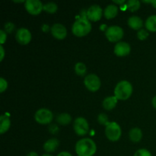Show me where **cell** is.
Segmentation results:
<instances>
[{
  "label": "cell",
  "instance_id": "5bb4252c",
  "mask_svg": "<svg viewBox=\"0 0 156 156\" xmlns=\"http://www.w3.org/2000/svg\"><path fill=\"white\" fill-rule=\"evenodd\" d=\"M59 141L56 139H50V140H47L44 145V149L47 152L50 153V152H53L57 149L58 146H59Z\"/></svg>",
  "mask_w": 156,
  "mask_h": 156
},
{
  "label": "cell",
  "instance_id": "9c48e42d",
  "mask_svg": "<svg viewBox=\"0 0 156 156\" xmlns=\"http://www.w3.org/2000/svg\"><path fill=\"white\" fill-rule=\"evenodd\" d=\"M25 9L30 15H37L44 10V5L39 0H27L25 2Z\"/></svg>",
  "mask_w": 156,
  "mask_h": 156
},
{
  "label": "cell",
  "instance_id": "8d00e7d4",
  "mask_svg": "<svg viewBox=\"0 0 156 156\" xmlns=\"http://www.w3.org/2000/svg\"><path fill=\"white\" fill-rule=\"evenodd\" d=\"M114 3H116V4H123V3H125V0H121V1H116V0H114Z\"/></svg>",
  "mask_w": 156,
  "mask_h": 156
},
{
  "label": "cell",
  "instance_id": "5b68a950",
  "mask_svg": "<svg viewBox=\"0 0 156 156\" xmlns=\"http://www.w3.org/2000/svg\"><path fill=\"white\" fill-rule=\"evenodd\" d=\"M34 119L40 124H49L53 119V113L47 108H41L35 113Z\"/></svg>",
  "mask_w": 156,
  "mask_h": 156
},
{
  "label": "cell",
  "instance_id": "e0dca14e",
  "mask_svg": "<svg viewBox=\"0 0 156 156\" xmlns=\"http://www.w3.org/2000/svg\"><path fill=\"white\" fill-rule=\"evenodd\" d=\"M118 13V8L114 5H109L105 8L104 11V15L107 19H112L115 18Z\"/></svg>",
  "mask_w": 156,
  "mask_h": 156
},
{
  "label": "cell",
  "instance_id": "f546056e",
  "mask_svg": "<svg viewBox=\"0 0 156 156\" xmlns=\"http://www.w3.org/2000/svg\"><path fill=\"white\" fill-rule=\"evenodd\" d=\"M6 41V33L3 30H0V42H1V45H2Z\"/></svg>",
  "mask_w": 156,
  "mask_h": 156
},
{
  "label": "cell",
  "instance_id": "cb8c5ba5",
  "mask_svg": "<svg viewBox=\"0 0 156 156\" xmlns=\"http://www.w3.org/2000/svg\"><path fill=\"white\" fill-rule=\"evenodd\" d=\"M86 66L82 62H78L75 66V71H76V74L79 75V76H84L86 73Z\"/></svg>",
  "mask_w": 156,
  "mask_h": 156
},
{
  "label": "cell",
  "instance_id": "83f0119b",
  "mask_svg": "<svg viewBox=\"0 0 156 156\" xmlns=\"http://www.w3.org/2000/svg\"><path fill=\"white\" fill-rule=\"evenodd\" d=\"M4 27L5 32H7V33H12L14 30V29H15V25H14L13 23L8 22L5 24Z\"/></svg>",
  "mask_w": 156,
  "mask_h": 156
},
{
  "label": "cell",
  "instance_id": "ffe728a7",
  "mask_svg": "<svg viewBox=\"0 0 156 156\" xmlns=\"http://www.w3.org/2000/svg\"><path fill=\"white\" fill-rule=\"evenodd\" d=\"M146 27L151 32H156V15L149 17L146 21Z\"/></svg>",
  "mask_w": 156,
  "mask_h": 156
},
{
  "label": "cell",
  "instance_id": "d590c367",
  "mask_svg": "<svg viewBox=\"0 0 156 156\" xmlns=\"http://www.w3.org/2000/svg\"><path fill=\"white\" fill-rule=\"evenodd\" d=\"M42 29L44 31H47V30H49V27L47 25V24H44V25H43Z\"/></svg>",
  "mask_w": 156,
  "mask_h": 156
},
{
  "label": "cell",
  "instance_id": "4316f807",
  "mask_svg": "<svg viewBox=\"0 0 156 156\" xmlns=\"http://www.w3.org/2000/svg\"><path fill=\"white\" fill-rule=\"evenodd\" d=\"M133 156H152L151 152L146 149H141L137 150Z\"/></svg>",
  "mask_w": 156,
  "mask_h": 156
},
{
  "label": "cell",
  "instance_id": "d6986e66",
  "mask_svg": "<svg viewBox=\"0 0 156 156\" xmlns=\"http://www.w3.org/2000/svg\"><path fill=\"white\" fill-rule=\"evenodd\" d=\"M129 136L131 141L133 142V143H138V142H140L142 140L143 133H142L141 129H139V128H133L129 131Z\"/></svg>",
  "mask_w": 156,
  "mask_h": 156
},
{
  "label": "cell",
  "instance_id": "8992f818",
  "mask_svg": "<svg viewBox=\"0 0 156 156\" xmlns=\"http://www.w3.org/2000/svg\"><path fill=\"white\" fill-rule=\"evenodd\" d=\"M105 35L111 42H117L123 37V30L119 26H111L107 28Z\"/></svg>",
  "mask_w": 156,
  "mask_h": 156
},
{
  "label": "cell",
  "instance_id": "7a4b0ae2",
  "mask_svg": "<svg viewBox=\"0 0 156 156\" xmlns=\"http://www.w3.org/2000/svg\"><path fill=\"white\" fill-rule=\"evenodd\" d=\"M91 30V24L89 20L85 18H81L76 20L73 25L72 31L76 37H85Z\"/></svg>",
  "mask_w": 156,
  "mask_h": 156
},
{
  "label": "cell",
  "instance_id": "2e32d148",
  "mask_svg": "<svg viewBox=\"0 0 156 156\" xmlns=\"http://www.w3.org/2000/svg\"><path fill=\"white\" fill-rule=\"evenodd\" d=\"M128 25L133 30H140L143 25V20L138 16H132L128 19Z\"/></svg>",
  "mask_w": 156,
  "mask_h": 156
},
{
  "label": "cell",
  "instance_id": "9a60e30c",
  "mask_svg": "<svg viewBox=\"0 0 156 156\" xmlns=\"http://www.w3.org/2000/svg\"><path fill=\"white\" fill-rule=\"evenodd\" d=\"M118 99L115 96H111V97H107L105 100L103 101V108L107 111H111L114 109L116 107Z\"/></svg>",
  "mask_w": 156,
  "mask_h": 156
},
{
  "label": "cell",
  "instance_id": "603a6c76",
  "mask_svg": "<svg viewBox=\"0 0 156 156\" xmlns=\"http://www.w3.org/2000/svg\"><path fill=\"white\" fill-rule=\"evenodd\" d=\"M57 5L54 2H49L44 5V10L50 14L56 13L57 11Z\"/></svg>",
  "mask_w": 156,
  "mask_h": 156
},
{
  "label": "cell",
  "instance_id": "d6a6232c",
  "mask_svg": "<svg viewBox=\"0 0 156 156\" xmlns=\"http://www.w3.org/2000/svg\"><path fill=\"white\" fill-rule=\"evenodd\" d=\"M57 156H73V155L68 152H60V153L58 154Z\"/></svg>",
  "mask_w": 156,
  "mask_h": 156
},
{
  "label": "cell",
  "instance_id": "ac0fdd59",
  "mask_svg": "<svg viewBox=\"0 0 156 156\" xmlns=\"http://www.w3.org/2000/svg\"><path fill=\"white\" fill-rule=\"evenodd\" d=\"M11 126L10 119L5 115L0 117V133L3 134L9 130Z\"/></svg>",
  "mask_w": 156,
  "mask_h": 156
},
{
  "label": "cell",
  "instance_id": "7402d4cb",
  "mask_svg": "<svg viewBox=\"0 0 156 156\" xmlns=\"http://www.w3.org/2000/svg\"><path fill=\"white\" fill-rule=\"evenodd\" d=\"M140 8V2L138 0H129L126 4V9L130 12H136Z\"/></svg>",
  "mask_w": 156,
  "mask_h": 156
},
{
  "label": "cell",
  "instance_id": "277c9868",
  "mask_svg": "<svg viewBox=\"0 0 156 156\" xmlns=\"http://www.w3.org/2000/svg\"><path fill=\"white\" fill-rule=\"evenodd\" d=\"M122 130L120 125L116 122H110L109 124L105 128V135L107 138L112 142H116L120 140L121 136Z\"/></svg>",
  "mask_w": 156,
  "mask_h": 156
},
{
  "label": "cell",
  "instance_id": "4fadbf2b",
  "mask_svg": "<svg viewBox=\"0 0 156 156\" xmlns=\"http://www.w3.org/2000/svg\"><path fill=\"white\" fill-rule=\"evenodd\" d=\"M130 46L126 42H119L114 47V53L117 56H126L130 53Z\"/></svg>",
  "mask_w": 156,
  "mask_h": 156
},
{
  "label": "cell",
  "instance_id": "484cf974",
  "mask_svg": "<svg viewBox=\"0 0 156 156\" xmlns=\"http://www.w3.org/2000/svg\"><path fill=\"white\" fill-rule=\"evenodd\" d=\"M137 37L140 41H144L149 37V33H148L147 30H144V29H140L137 33Z\"/></svg>",
  "mask_w": 156,
  "mask_h": 156
},
{
  "label": "cell",
  "instance_id": "6da1fadb",
  "mask_svg": "<svg viewBox=\"0 0 156 156\" xmlns=\"http://www.w3.org/2000/svg\"><path fill=\"white\" fill-rule=\"evenodd\" d=\"M96 151L95 143L91 139H82L76 145V152L78 156H93Z\"/></svg>",
  "mask_w": 156,
  "mask_h": 156
},
{
  "label": "cell",
  "instance_id": "7c38bea8",
  "mask_svg": "<svg viewBox=\"0 0 156 156\" xmlns=\"http://www.w3.org/2000/svg\"><path fill=\"white\" fill-rule=\"evenodd\" d=\"M51 34L55 38L58 40H63L67 35L66 28L62 24H54L51 27Z\"/></svg>",
  "mask_w": 156,
  "mask_h": 156
},
{
  "label": "cell",
  "instance_id": "e575fe53",
  "mask_svg": "<svg viewBox=\"0 0 156 156\" xmlns=\"http://www.w3.org/2000/svg\"><path fill=\"white\" fill-rule=\"evenodd\" d=\"M27 156H38V155L35 152H30L27 154Z\"/></svg>",
  "mask_w": 156,
  "mask_h": 156
},
{
  "label": "cell",
  "instance_id": "4dcf8cb0",
  "mask_svg": "<svg viewBox=\"0 0 156 156\" xmlns=\"http://www.w3.org/2000/svg\"><path fill=\"white\" fill-rule=\"evenodd\" d=\"M50 131L52 133H56L58 131V127L56 126V125H52L50 127Z\"/></svg>",
  "mask_w": 156,
  "mask_h": 156
},
{
  "label": "cell",
  "instance_id": "3957f363",
  "mask_svg": "<svg viewBox=\"0 0 156 156\" xmlns=\"http://www.w3.org/2000/svg\"><path fill=\"white\" fill-rule=\"evenodd\" d=\"M133 93V86L128 81H121L114 89V96L118 100H127Z\"/></svg>",
  "mask_w": 156,
  "mask_h": 156
},
{
  "label": "cell",
  "instance_id": "44dd1931",
  "mask_svg": "<svg viewBox=\"0 0 156 156\" xmlns=\"http://www.w3.org/2000/svg\"><path fill=\"white\" fill-rule=\"evenodd\" d=\"M72 120L71 116L69 114L66 113H63V114H59L56 117V121L58 122V123L61 125H67L69 123H70Z\"/></svg>",
  "mask_w": 156,
  "mask_h": 156
},
{
  "label": "cell",
  "instance_id": "836d02e7",
  "mask_svg": "<svg viewBox=\"0 0 156 156\" xmlns=\"http://www.w3.org/2000/svg\"><path fill=\"white\" fill-rule=\"evenodd\" d=\"M152 105H153L154 108H155V109L156 110V95L153 98H152Z\"/></svg>",
  "mask_w": 156,
  "mask_h": 156
},
{
  "label": "cell",
  "instance_id": "74e56055",
  "mask_svg": "<svg viewBox=\"0 0 156 156\" xmlns=\"http://www.w3.org/2000/svg\"><path fill=\"white\" fill-rule=\"evenodd\" d=\"M152 4L153 5L154 7L156 8V0H155V1H152Z\"/></svg>",
  "mask_w": 156,
  "mask_h": 156
},
{
  "label": "cell",
  "instance_id": "30bf717a",
  "mask_svg": "<svg viewBox=\"0 0 156 156\" xmlns=\"http://www.w3.org/2000/svg\"><path fill=\"white\" fill-rule=\"evenodd\" d=\"M16 41L21 45H27L31 41V34L27 28H20L17 30L15 34Z\"/></svg>",
  "mask_w": 156,
  "mask_h": 156
},
{
  "label": "cell",
  "instance_id": "f35d334b",
  "mask_svg": "<svg viewBox=\"0 0 156 156\" xmlns=\"http://www.w3.org/2000/svg\"><path fill=\"white\" fill-rule=\"evenodd\" d=\"M42 156H53V155H50V154H49V153H47V154H44Z\"/></svg>",
  "mask_w": 156,
  "mask_h": 156
},
{
  "label": "cell",
  "instance_id": "8fae6325",
  "mask_svg": "<svg viewBox=\"0 0 156 156\" xmlns=\"http://www.w3.org/2000/svg\"><path fill=\"white\" fill-rule=\"evenodd\" d=\"M102 14H103V11L101 8L97 5H94L87 10L86 16L89 21H98L101 18Z\"/></svg>",
  "mask_w": 156,
  "mask_h": 156
},
{
  "label": "cell",
  "instance_id": "52a82bcc",
  "mask_svg": "<svg viewBox=\"0 0 156 156\" xmlns=\"http://www.w3.org/2000/svg\"><path fill=\"white\" fill-rule=\"evenodd\" d=\"M73 128L77 135L85 136L88 133V129H89V126H88V121L83 117H78L75 120Z\"/></svg>",
  "mask_w": 156,
  "mask_h": 156
},
{
  "label": "cell",
  "instance_id": "ba28073f",
  "mask_svg": "<svg viewBox=\"0 0 156 156\" xmlns=\"http://www.w3.org/2000/svg\"><path fill=\"white\" fill-rule=\"evenodd\" d=\"M84 84L89 91H97L101 87V80L98 76L94 74H89L85 76Z\"/></svg>",
  "mask_w": 156,
  "mask_h": 156
},
{
  "label": "cell",
  "instance_id": "f1b7e54d",
  "mask_svg": "<svg viewBox=\"0 0 156 156\" xmlns=\"http://www.w3.org/2000/svg\"><path fill=\"white\" fill-rule=\"evenodd\" d=\"M8 87V82H6V80H5V79L1 78L0 79V91L2 93L4 92L5 90H6Z\"/></svg>",
  "mask_w": 156,
  "mask_h": 156
},
{
  "label": "cell",
  "instance_id": "1f68e13d",
  "mask_svg": "<svg viewBox=\"0 0 156 156\" xmlns=\"http://www.w3.org/2000/svg\"><path fill=\"white\" fill-rule=\"evenodd\" d=\"M0 52H1V57H0V60L2 61L3 58L5 56V51H4V48H3L2 45L0 46Z\"/></svg>",
  "mask_w": 156,
  "mask_h": 156
},
{
  "label": "cell",
  "instance_id": "d4e9b609",
  "mask_svg": "<svg viewBox=\"0 0 156 156\" xmlns=\"http://www.w3.org/2000/svg\"><path fill=\"white\" fill-rule=\"evenodd\" d=\"M98 120L99 123H101V125H105V126H108L110 123V122L108 121V115L105 114H99L98 117Z\"/></svg>",
  "mask_w": 156,
  "mask_h": 156
}]
</instances>
